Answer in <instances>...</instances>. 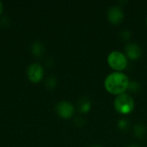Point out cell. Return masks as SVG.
Segmentation results:
<instances>
[{"instance_id":"6da1fadb","label":"cell","mask_w":147,"mask_h":147,"mask_svg":"<svg viewBox=\"0 0 147 147\" xmlns=\"http://www.w3.org/2000/svg\"><path fill=\"white\" fill-rule=\"evenodd\" d=\"M130 80L128 77L120 71H113L109 73L104 79V88L106 91L114 96H119L128 89Z\"/></svg>"},{"instance_id":"7a4b0ae2","label":"cell","mask_w":147,"mask_h":147,"mask_svg":"<svg viewBox=\"0 0 147 147\" xmlns=\"http://www.w3.org/2000/svg\"><path fill=\"white\" fill-rule=\"evenodd\" d=\"M114 107L117 113L122 115H127L132 113L134 109V100L131 95L123 93L115 96Z\"/></svg>"},{"instance_id":"3957f363","label":"cell","mask_w":147,"mask_h":147,"mask_svg":"<svg viewBox=\"0 0 147 147\" xmlns=\"http://www.w3.org/2000/svg\"><path fill=\"white\" fill-rule=\"evenodd\" d=\"M108 65L115 71L122 72L127 66L128 61L127 56L120 51L111 52L107 58Z\"/></svg>"},{"instance_id":"277c9868","label":"cell","mask_w":147,"mask_h":147,"mask_svg":"<svg viewBox=\"0 0 147 147\" xmlns=\"http://www.w3.org/2000/svg\"><path fill=\"white\" fill-rule=\"evenodd\" d=\"M55 112L62 119H70L73 116L75 109L70 102L62 101L56 105Z\"/></svg>"},{"instance_id":"5b68a950","label":"cell","mask_w":147,"mask_h":147,"mask_svg":"<svg viewBox=\"0 0 147 147\" xmlns=\"http://www.w3.org/2000/svg\"><path fill=\"white\" fill-rule=\"evenodd\" d=\"M27 75L28 79L32 83H39L43 78L44 76V70L42 65L38 63L31 64L27 70Z\"/></svg>"},{"instance_id":"8992f818","label":"cell","mask_w":147,"mask_h":147,"mask_svg":"<svg viewBox=\"0 0 147 147\" xmlns=\"http://www.w3.org/2000/svg\"><path fill=\"white\" fill-rule=\"evenodd\" d=\"M108 20L110 23L114 25H118L121 23L124 20V12L119 6H112L109 9L107 13Z\"/></svg>"},{"instance_id":"52a82bcc","label":"cell","mask_w":147,"mask_h":147,"mask_svg":"<svg viewBox=\"0 0 147 147\" xmlns=\"http://www.w3.org/2000/svg\"><path fill=\"white\" fill-rule=\"evenodd\" d=\"M124 54L131 60H137L141 57L142 49L137 43H127L124 47Z\"/></svg>"},{"instance_id":"ba28073f","label":"cell","mask_w":147,"mask_h":147,"mask_svg":"<svg viewBox=\"0 0 147 147\" xmlns=\"http://www.w3.org/2000/svg\"><path fill=\"white\" fill-rule=\"evenodd\" d=\"M91 109V102L86 96L81 97L78 102V109L82 114H87Z\"/></svg>"},{"instance_id":"9c48e42d","label":"cell","mask_w":147,"mask_h":147,"mask_svg":"<svg viewBox=\"0 0 147 147\" xmlns=\"http://www.w3.org/2000/svg\"><path fill=\"white\" fill-rule=\"evenodd\" d=\"M147 134V129L145 125L141 123H136L134 127V134L138 139H143Z\"/></svg>"},{"instance_id":"30bf717a","label":"cell","mask_w":147,"mask_h":147,"mask_svg":"<svg viewBox=\"0 0 147 147\" xmlns=\"http://www.w3.org/2000/svg\"><path fill=\"white\" fill-rule=\"evenodd\" d=\"M45 52V48L43 47V45L39 42V41H36L33 44L32 46V53L33 54H34V56L36 57H41L43 55Z\"/></svg>"},{"instance_id":"8fae6325","label":"cell","mask_w":147,"mask_h":147,"mask_svg":"<svg viewBox=\"0 0 147 147\" xmlns=\"http://www.w3.org/2000/svg\"><path fill=\"white\" fill-rule=\"evenodd\" d=\"M117 126H118L119 130H121V132H126L130 127V121L127 118H122L118 121Z\"/></svg>"},{"instance_id":"7c38bea8","label":"cell","mask_w":147,"mask_h":147,"mask_svg":"<svg viewBox=\"0 0 147 147\" xmlns=\"http://www.w3.org/2000/svg\"><path fill=\"white\" fill-rule=\"evenodd\" d=\"M127 90L132 93H139L141 90V85L138 81H130Z\"/></svg>"},{"instance_id":"4fadbf2b","label":"cell","mask_w":147,"mask_h":147,"mask_svg":"<svg viewBox=\"0 0 147 147\" xmlns=\"http://www.w3.org/2000/svg\"><path fill=\"white\" fill-rule=\"evenodd\" d=\"M120 36H121V38L123 40L128 41V40H130V38H131V32L128 31V30H123V31L121 32Z\"/></svg>"},{"instance_id":"5bb4252c","label":"cell","mask_w":147,"mask_h":147,"mask_svg":"<svg viewBox=\"0 0 147 147\" xmlns=\"http://www.w3.org/2000/svg\"><path fill=\"white\" fill-rule=\"evenodd\" d=\"M47 85L49 89H53L56 85V78L54 77H50L47 81Z\"/></svg>"},{"instance_id":"9a60e30c","label":"cell","mask_w":147,"mask_h":147,"mask_svg":"<svg viewBox=\"0 0 147 147\" xmlns=\"http://www.w3.org/2000/svg\"><path fill=\"white\" fill-rule=\"evenodd\" d=\"M74 123L76 124V126L78 127H83L84 124H85V121L84 119L82 117V116H79V117H77L74 121Z\"/></svg>"},{"instance_id":"2e32d148","label":"cell","mask_w":147,"mask_h":147,"mask_svg":"<svg viewBox=\"0 0 147 147\" xmlns=\"http://www.w3.org/2000/svg\"><path fill=\"white\" fill-rule=\"evenodd\" d=\"M3 3L0 2V15L2 14V12H3Z\"/></svg>"},{"instance_id":"e0dca14e","label":"cell","mask_w":147,"mask_h":147,"mask_svg":"<svg viewBox=\"0 0 147 147\" xmlns=\"http://www.w3.org/2000/svg\"><path fill=\"white\" fill-rule=\"evenodd\" d=\"M127 147H140V146H137V145H134V144H132V145L127 146Z\"/></svg>"},{"instance_id":"ac0fdd59","label":"cell","mask_w":147,"mask_h":147,"mask_svg":"<svg viewBox=\"0 0 147 147\" xmlns=\"http://www.w3.org/2000/svg\"><path fill=\"white\" fill-rule=\"evenodd\" d=\"M90 147H102V146H99V145H93V146H91Z\"/></svg>"},{"instance_id":"d6986e66","label":"cell","mask_w":147,"mask_h":147,"mask_svg":"<svg viewBox=\"0 0 147 147\" xmlns=\"http://www.w3.org/2000/svg\"><path fill=\"white\" fill-rule=\"evenodd\" d=\"M146 25H147V18H146Z\"/></svg>"}]
</instances>
